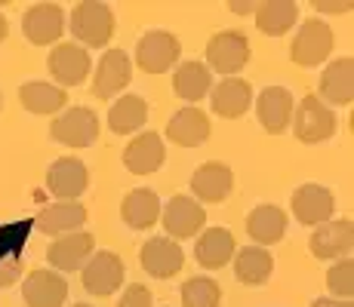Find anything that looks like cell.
I'll use <instances>...</instances> for the list:
<instances>
[{
    "label": "cell",
    "mask_w": 354,
    "mask_h": 307,
    "mask_svg": "<svg viewBox=\"0 0 354 307\" xmlns=\"http://www.w3.org/2000/svg\"><path fill=\"white\" fill-rule=\"evenodd\" d=\"M145 120H148V105L142 95H124V99H118L111 105V111H108V126L118 135L139 132V129L145 126Z\"/></svg>",
    "instance_id": "32"
},
{
    "label": "cell",
    "mask_w": 354,
    "mask_h": 307,
    "mask_svg": "<svg viewBox=\"0 0 354 307\" xmlns=\"http://www.w3.org/2000/svg\"><path fill=\"white\" fill-rule=\"evenodd\" d=\"M6 31H10V25H6V16H3V12H0V43H3V40H6Z\"/></svg>",
    "instance_id": "40"
},
{
    "label": "cell",
    "mask_w": 354,
    "mask_h": 307,
    "mask_svg": "<svg viewBox=\"0 0 354 307\" xmlns=\"http://www.w3.org/2000/svg\"><path fill=\"white\" fill-rule=\"evenodd\" d=\"M22 298L28 307H62L68 301V279L56 270H31L22 283Z\"/></svg>",
    "instance_id": "15"
},
{
    "label": "cell",
    "mask_w": 354,
    "mask_h": 307,
    "mask_svg": "<svg viewBox=\"0 0 354 307\" xmlns=\"http://www.w3.org/2000/svg\"><path fill=\"white\" fill-rule=\"evenodd\" d=\"M133 80V61L124 50H105V56L96 65V77H93V95L96 99H114L120 90H127Z\"/></svg>",
    "instance_id": "13"
},
{
    "label": "cell",
    "mask_w": 354,
    "mask_h": 307,
    "mask_svg": "<svg viewBox=\"0 0 354 307\" xmlns=\"http://www.w3.org/2000/svg\"><path fill=\"white\" fill-rule=\"evenodd\" d=\"M167 135H169V141L179 148H197L209 139V117L201 108L188 105L173 114V120L167 123Z\"/></svg>",
    "instance_id": "23"
},
{
    "label": "cell",
    "mask_w": 354,
    "mask_h": 307,
    "mask_svg": "<svg viewBox=\"0 0 354 307\" xmlns=\"http://www.w3.org/2000/svg\"><path fill=\"white\" fill-rule=\"evenodd\" d=\"M22 31L34 46H50L65 34V10L59 3H34L22 16Z\"/></svg>",
    "instance_id": "14"
},
{
    "label": "cell",
    "mask_w": 354,
    "mask_h": 307,
    "mask_svg": "<svg viewBox=\"0 0 354 307\" xmlns=\"http://www.w3.org/2000/svg\"><path fill=\"white\" fill-rule=\"evenodd\" d=\"M311 255L324 258V261H339V258H348L351 246H354V224L351 218H336V221H324L321 228H315L311 234Z\"/></svg>",
    "instance_id": "9"
},
{
    "label": "cell",
    "mask_w": 354,
    "mask_h": 307,
    "mask_svg": "<svg viewBox=\"0 0 354 307\" xmlns=\"http://www.w3.org/2000/svg\"><path fill=\"white\" fill-rule=\"evenodd\" d=\"M139 261H142V268L148 270V277L169 279L182 270L185 255H182V246L176 240H169V237H154V240H148L142 246Z\"/></svg>",
    "instance_id": "16"
},
{
    "label": "cell",
    "mask_w": 354,
    "mask_h": 307,
    "mask_svg": "<svg viewBox=\"0 0 354 307\" xmlns=\"http://www.w3.org/2000/svg\"><path fill=\"white\" fill-rule=\"evenodd\" d=\"M93 234L86 230H77V234H65V237H56V243L50 246V264L56 268V274H71V270H80L93 255Z\"/></svg>",
    "instance_id": "19"
},
{
    "label": "cell",
    "mask_w": 354,
    "mask_h": 307,
    "mask_svg": "<svg viewBox=\"0 0 354 307\" xmlns=\"http://www.w3.org/2000/svg\"><path fill=\"white\" fill-rule=\"evenodd\" d=\"M231 188H234V175H231V169L219 160L203 163L192 175V194L197 203H225Z\"/></svg>",
    "instance_id": "17"
},
{
    "label": "cell",
    "mask_w": 354,
    "mask_h": 307,
    "mask_svg": "<svg viewBox=\"0 0 354 307\" xmlns=\"http://www.w3.org/2000/svg\"><path fill=\"white\" fill-rule=\"evenodd\" d=\"M173 86L182 101L197 108V101L207 99L209 90H213V71L203 61H182L173 74Z\"/></svg>",
    "instance_id": "28"
},
{
    "label": "cell",
    "mask_w": 354,
    "mask_h": 307,
    "mask_svg": "<svg viewBox=\"0 0 354 307\" xmlns=\"http://www.w3.org/2000/svg\"><path fill=\"white\" fill-rule=\"evenodd\" d=\"M37 230L50 237H65V234H77L86 224V209L80 203H50L44 206L34 218Z\"/></svg>",
    "instance_id": "24"
},
{
    "label": "cell",
    "mask_w": 354,
    "mask_h": 307,
    "mask_svg": "<svg viewBox=\"0 0 354 307\" xmlns=\"http://www.w3.org/2000/svg\"><path fill=\"white\" fill-rule=\"evenodd\" d=\"M194 258L201 268L219 270L234 258V234L228 228H209L201 234V240L194 246Z\"/></svg>",
    "instance_id": "25"
},
{
    "label": "cell",
    "mask_w": 354,
    "mask_h": 307,
    "mask_svg": "<svg viewBox=\"0 0 354 307\" xmlns=\"http://www.w3.org/2000/svg\"><path fill=\"white\" fill-rule=\"evenodd\" d=\"M256 6H259V3H250V0H243V3H241V0H231L228 10L237 12V16H250V12H256Z\"/></svg>",
    "instance_id": "38"
},
{
    "label": "cell",
    "mask_w": 354,
    "mask_h": 307,
    "mask_svg": "<svg viewBox=\"0 0 354 307\" xmlns=\"http://www.w3.org/2000/svg\"><path fill=\"white\" fill-rule=\"evenodd\" d=\"M326 289L336 295V301H351V295H354V261L351 258H339V261L326 270Z\"/></svg>",
    "instance_id": "34"
},
{
    "label": "cell",
    "mask_w": 354,
    "mask_h": 307,
    "mask_svg": "<svg viewBox=\"0 0 354 307\" xmlns=\"http://www.w3.org/2000/svg\"><path fill=\"white\" fill-rule=\"evenodd\" d=\"M182 43L176 34L169 31H148L145 37H139L136 43V65L145 74H163L179 61Z\"/></svg>",
    "instance_id": "4"
},
{
    "label": "cell",
    "mask_w": 354,
    "mask_h": 307,
    "mask_svg": "<svg viewBox=\"0 0 354 307\" xmlns=\"http://www.w3.org/2000/svg\"><path fill=\"white\" fill-rule=\"evenodd\" d=\"M292 108H296L292 105V95H290V90H283V86H268V90H262V95L256 99L259 123H262V129L271 135H281L290 129Z\"/></svg>",
    "instance_id": "20"
},
{
    "label": "cell",
    "mask_w": 354,
    "mask_h": 307,
    "mask_svg": "<svg viewBox=\"0 0 354 307\" xmlns=\"http://www.w3.org/2000/svg\"><path fill=\"white\" fill-rule=\"evenodd\" d=\"M50 74L56 80V86H80L93 71L90 52L84 50L80 43H59L56 50L50 52Z\"/></svg>",
    "instance_id": "10"
},
{
    "label": "cell",
    "mask_w": 354,
    "mask_h": 307,
    "mask_svg": "<svg viewBox=\"0 0 354 307\" xmlns=\"http://www.w3.org/2000/svg\"><path fill=\"white\" fill-rule=\"evenodd\" d=\"M250 61V40L241 31H219L207 43V68L219 74H237Z\"/></svg>",
    "instance_id": "5"
},
{
    "label": "cell",
    "mask_w": 354,
    "mask_h": 307,
    "mask_svg": "<svg viewBox=\"0 0 354 307\" xmlns=\"http://www.w3.org/2000/svg\"><path fill=\"white\" fill-rule=\"evenodd\" d=\"M330 50H333L330 25L321 22V19H308V22H302V28H299L296 37H292L290 59L302 68H315L330 56Z\"/></svg>",
    "instance_id": "6"
},
{
    "label": "cell",
    "mask_w": 354,
    "mask_h": 307,
    "mask_svg": "<svg viewBox=\"0 0 354 307\" xmlns=\"http://www.w3.org/2000/svg\"><path fill=\"white\" fill-rule=\"evenodd\" d=\"M50 135L65 148H90L99 139V117L93 108H68L50 123Z\"/></svg>",
    "instance_id": "3"
},
{
    "label": "cell",
    "mask_w": 354,
    "mask_h": 307,
    "mask_svg": "<svg viewBox=\"0 0 354 307\" xmlns=\"http://www.w3.org/2000/svg\"><path fill=\"white\" fill-rule=\"evenodd\" d=\"M256 28L268 37H281L287 34L299 19V3L296 0H265L256 6Z\"/></svg>",
    "instance_id": "29"
},
{
    "label": "cell",
    "mask_w": 354,
    "mask_h": 307,
    "mask_svg": "<svg viewBox=\"0 0 354 307\" xmlns=\"http://www.w3.org/2000/svg\"><path fill=\"white\" fill-rule=\"evenodd\" d=\"M124 261H120L114 252H93L90 261L80 268V279H84V289L90 295H114L124 283Z\"/></svg>",
    "instance_id": "7"
},
{
    "label": "cell",
    "mask_w": 354,
    "mask_h": 307,
    "mask_svg": "<svg viewBox=\"0 0 354 307\" xmlns=\"http://www.w3.org/2000/svg\"><path fill=\"white\" fill-rule=\"evenodd\" d=\"M292 132H296L299 141H305V145H317V141H326L336 135V111L333 108H326L317 95H305V99H299V105L292 108Z\"/></svg>",
    "instance_id": "1"
},
{
    "label": "cell",
    "mask_w": 354,
    "mask_h": 307,
    "mask_svg": "<svg viewBox=\"0 0 354 307\" xmlns=\"http://www.w3.org/2000/svg\"><path fill=\"white\" fill-rule=\"evenodd\" d=\"M182 304L185 307H219L222 304V289L216 279L209 277H192L182 286Z\"/></svg>",
    "instance_id": "33"
},
{
    "label": "cell",
    "mask_w": 354,
    "mask_h": 307,
    "mask_svg": "<svg viewBox=\"0 0 354 307\" xmlns=\"http://www.w3.org/2000/svg\"><path fill=\"white\" fill-rule=\"evenodd\" d=\"M311 307H354L351 301H336V298H317Z\"/></svg>",
    "instance_id": "39"
},
{
    "label": "cell",
    "mask_w": 354,
    "mask_h": 307,
    "mask_svg": "<svg viewBox=\"0 0 354 307\" xmlns=\"http://www.w3.org/2000/svg\"><path fill=\"white\" fill-rule=\"evenodd\" d=\"M167 160V148L158 132H139L124 151V163L133 175H151L158 172Z\"/></svg>",
    "instance_id": "21"
},
{
    "label": "cell",
    "mask_w": 354,
    "mask_h": 307,
    "mask_svg": "<svg viewBox=\"0 0 354 307\" xmlns=\"http://www.w3.org/2000/svg\"><path fill=\"white\" fill-rule=\"evenodd\" d=\"M250 105H253V86H250V80L225 77L209 90V108L225 120L243 117L250 111Z\"/></svg>",
    "instance_id": "18"
},
{
    "label": "cell",
    "mask_w": 354,
    "mask_h": 307,
    "mask_svg": "<svg viewBox=\"0 0 354 307\" xmlns=\"http://www.w3.org/2000/svg\"><path fill=\"white\" fill-rule=\"evenodd\" d=\"M311 6H315L317 12H351V0H336V3H330V0H311Z\"/></svg>",
    "instance_id": "37"
},
{
    "label": "cell",
    "mask_w": 354,
    "mask_h": 307,
    "mask_svg": "<svg viewBox=\"0 0 354 307\" xmlns=\"http://www.w3.org/2000/svg\"><path fill=\"white\" fill-rule=\"evenodd\" d=\"M151 292L145 289L142 283H133V286H127V292L120 295V304L118 307H151Z\"/></svg>",
    "instance_id": "36"
},
{
    "label": "cell",
    "mask_w": 354,
    "mask_h": 307,
    "mask_svg": "<svg viewBox=\"0 0 354 307\" xmlns=\"http://www.w3.org/2000/svg\"><path fill=\"white\" fill-rule=\"evenodd\" d=\"M247 234L253 237V243H259L262 249L283 240V234H287V212H283L281 206H274V203H262V206H256L253 212L247 215Z\"/></svg>",
    "instance_id": "26"
},
{
    "label": "cell",
    "mask_w": 354,
    "mask_h": 307,
    "mask_svg": "<svg viewBox=\"0 0 354 307\" xmlns=\"http://www.w3.org/2000/svg\"><path fill=\"white\" fill-rule=\"evenodd\" d=\"M90 184V172L77 157H59L50 169H46V188L59 203H77V197Z\"/></svg>",
    "instance_id": "11"
},
{
    "label": "cell",
    "mask_w": 354,
    "mask_h": 307,
    "mask_svg": "<svg viewBox=\"0 0 354 307\" xmlns=\"http://www.w3.org/2000/svg\"><path fill=\"white\" fill-rule=\"evenodd\" d=\"M19 101H22V108L31 114H59L68 105V92L56 83L34 80V83H25L22 90H19Z\"/></svg>",
    "instance_id": "31"
},
{
    "label": "cell",
    "mask_w": 354,
    "mask_h": 307,
    "mask_svg": "<svg viewBox=\"0 0 354 307\" xmlns=\"http://www.w3.org/2000/svg\"><path fill=\"white\" fill-rule=\"evenodd\" d=\"M0 108H3V95H0Z\"/></svg>",
    "instance_id": "42"
},
{
    "label": "cell",
    "mask_w": 354,
    "mask_h": 307,
    "mask_svg": "<svg viewBox=\"0 0 354 307\" xmlns=\"http://www.w3.org/2000/svg\"><path fill=\"white\" fill-rule=\"evenodd\" d=\"M271 270H274V258H271L268 249L262 246H247L234 255V277L241 279L243 286H262L271 279Z\"/></svg>",
    "instance_id": "30"
},
{
    "label": "cell",
    "mask_w": 354,
    "mask_h": 307,
    "mask_svg": "<svg viewBox=\"0 0 354 307\" xmlns=\"http://www.w3.org/2000/svg\"><path fill=\"white\" fill-rule=\"evenodd\" d=\"M71 34L77 37V43L84 46H105L114 34V12L102 0H84L71 10Z\"/></svg>",
    "instance_id": "2"
},
{
    "label": "cell",
    "mask_w": 354,
    "mask_h": 307,
    "mask_svg": "<svg viewBox=\"0 0 354 307\" xmlns=\"http://www.w3.org/2000/svg\"><path fill=\"white\" fill-rule=\"evenodd\" d=\"M71 307H93V304H86V301H80V304H71Z\"/></svg>",
    "instance_id": "41"
},
{
    "label": "cell",
    "mask_w": 354,
    "mask_h": 307,
    "mask_svg": "<svg viewBox=\"0 0 354 307\" xmlns=\"http://www.w3.org/2000/svg\"><path fill=\"white\" fill-rule=\"evenodd\" d=\"M333 209H336V197L324 184H302L292 194V215H296L299 224L321 228L324 221L333 218Z\"/></svg>",
    "instance_id": "12"
},
{
    "label": "cell",
    "mask_w": 354,
    "mask_h": 307,
    "mask_svg": "<svg viewBox=\"0 0 354 307\" xmlns=\"http://www.w3.org/2000/svg\"><path fill=\"white\" fill-rule=\"evenodd\" d=\"M160 197L148 188H136L124 197V206H120V215L133 230H148L160 221Z\"/></svg>",
    "instance_id": "27"
},
{
    "label": "cell",
    "mask_w": 354,
    "mask_h": 307,
    "mask_svg": "<svg viewBox=\"0 0 354 307\" xmlns=\"http://www.w3.org/2000/svg\"><path fill=\"white\" fill-rule=\"evenodd\" d=\"M203 221H207V212L194 197H173L160 209V224L169 240H188V237L201 234Z\"/></svg>",
    "instance_id": "8"
},
{
    "label": "cell",
    "mask_w": 354,
    "mask_h": 307,
    "mask_svg": "<svg viewBox=\"0 0 354 307\" xmlns=\"http://www.w3.org/2000/svg\"><path fill=\"white\" fill-rule=\"evenodd\" d=\"M19 277H22V258H19V252H6V255H0V289L12 286Z\"/></svg>",
    "instance_id": "35"
},
{
    "label": "cell",
    "mask_w": 354,
    "mask_h": 307,
    "mask_svg": "<svg viewBox=\"0 0 354 307\" xmlns=\"http://www.w3.org/2000/svg\"><path fill=\"white\" fill-rule=\"evenodd\" d=\"M321 101L326 108H348L354 101V61L336 59L321 74Z\"/></svg>",
    "instance_id": "22"
}]
</instances>
